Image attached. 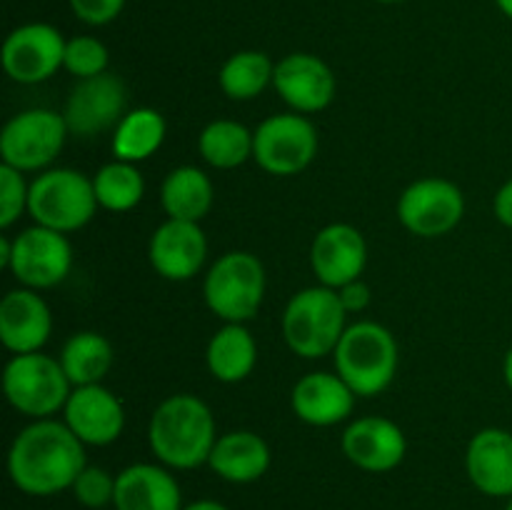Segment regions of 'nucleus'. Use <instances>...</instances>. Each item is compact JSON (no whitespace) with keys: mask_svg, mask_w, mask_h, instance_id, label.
Returning <instances> with one entry per match:
<instances>
[{"mask_svg":"<svg viewBox=\"0 0 512 510\" xmlns=\"http://www.w3.org/2000/svg\"><path fill=\"white\" fill-rule=\"evenodd\" d=\"M85 465V443L63 420L55 418L25 425L8 450L10 480L15 488L35 498L70 490Z\"/></svg>","mask_w":512,"mask_h":510,"instance_id":"nucleus-1","label":"nucleus"},{"mask_svg":"<svg viewBox=\"0 0 512 510\" xmlns=\"http://www.w3.org/2000/svg\"><path fill=\"white\" fill-rule=\"evenodd\" d=\"M215 440L213 410L193 393L168 395L150 415L148 443L165 468L193 470L208 463Z\"/></svg>","mask_w":512,"mask_h":510,"instance_id":"nucleus-2","label":"nucleus"},{"mask_svg":"<svg viewBox=\"0 0 512 510\" xmlns=\"http://www.w3.org/2000/svg\"><path fill=\"white\" fill-rule=\"evenodd\" d=\"M333 360L335 373L355 390L358 398H373L388 390L398 375L400 348L385 325L360 320L348 325L338 348L333 350Z\"/></svg>","mask_w":512,"mask_h":510,"instance_id":"nucleus-3","label":"nucleus"},{"mask_svg":"<svg viewBox=\"0 0 512 510\" xmlns=\"http://www.w3.org/2000/svg\"><path fill=\"white\" fill-rule=\"evenodd\" d=\"M348 330V310L340 303L338 290L313 285L288 300L283 313L285 345L295 355L308 360L333 355L340 338Z\"/></svg>","mask_w":512,"mask_h":510,"instance_id":"nucleus-4","label":"nucleus"},{"mask_svg":"<svg viewBox=\"0 0 512 510\" xmlns=\"http://www.w3.org/2000/svg\"><path fill=\"white\" fill-rule=\"evenodd\" d=\"M98 208L93 178L80 170L50 168L30 183L28 215L43 228L75 233L95 218Z\"/></svg>","mask_w":512,"mask_h":510,"instance_id":"nucleus-5","label":"nucleus"},{"mask_svg":"<svg viewBox=\"0 0 512 510\" xmlns=\"http://www.w3.org/2000/svg\"><path fill=\"white\" fill-rule=\"evenodd\" d=\"M265 268L248 250L220 255L203 280L205 305L223 323H248L265 300Z\"/></svg>","mask_w":512,"mask_h":510,"instance_id":"nucleus-6","label":"nucleus"},{"mask_svg":"<svg viewBox=\"0 0 512 510\" xmlns=\"http://www.w3.org/2000/svg\"><path fill=\"white\" fill-rule=\"evenodd\" d=\"M3 393L20 415L43 420L53 418L65 408L73 393V383L58 358L38 350V353L13 355L5 363Z\"/></svg>","mask_w":512,"mask_h":510,"instance_id":"nucleus-7","label":"nucleus"},{"mask_svg":"<svg viewBox=\"0 0 512 510\" xmlns=\"http://www.w3.org/2000/svg\"><path fill=\"white\" fill-rule=\"evenodd\" d=\"M70 130L65 115L50 108H30L13 115L0 133V155L3 165L35 173L48 170V165L63 150Z\"/></svg>","mask_w":512,"mask_h":510,"instance_id":"nucleus-8","label":"nucleus"},{"mask_svg":"<svg viewBox=\"0 0 512 510\" xmlns=\"http://www.w3.org/2000/svg\"><path fill=\"white\" fill-rule=\"evenodd\" d=\"M318 148V130L300 113H275L253 130V160L265 173L280 178L303 173Z\"/></svg>","mask_w":512,"mask_h":510,"instance_id":"nucleus-9","label":"nucleus"},{"mask_svg":"<svg viewBox=\"0 0 512 510\" xmlns=\"http://www.w3.org/2000/svg\"><path fill=\"white\" fill-rule=\"evenodd\" d=\"M73 268V245L58 230L30 225L10 240V275L23 288L48 290L63 283Z\"/></svg>","mask_w":512,"mask_h":510,"instance_id":"nucleus-10","label":"nucleus"},{"mask_svg":"<svg viewBox=\"0 0 512 510\" xmlns=\"http://www.w3.org/2000/svg\"><path fill=\"white\" fill-rule=\"evenodd\" d=\"M465 215V195L453 180L420 178L403 190L398 200V220L418 238H440L460 225Z\"/></svg>","mask_w":512,"mask_h":510,"instance_id":"nucleus-11","label":"nucleus"},{"mask_svg":"<svg viewBox=\"0 0 512 510\" xmlns=\"http://www.w3.org/2000/svg\"><path fill=\"white\" fill-rule=\"evenodd\" d=\"M65 43L68 40L63 38V33L55 25H20L5 38L3 53H0L5 75L23 85L45 83L63 68Z\"/></svg>","mask_w":512,"mask_h":510,"instance_id":"nucleus-12","label":"nucleus"},{"mask_svg":"<svg viewBox=\"0 0 512 510\" xmlns=\"http://www.w3.org/2000/svg\"><path fill=\"white\" fill-rule=\"evenodd\" d=\"M128 103L125 83L113 73L95 75V78L78 80L65 103V123H68L70 135L78 138H93V135L105 133L123 120Z\"/></svg>","mask_w":512,"mask_h":510,"instance_id":"nucleus-13","label":"nucleus"},{"mask_svg":"<svg viewBox=\"0 0 512 510\" xmlns=\"http://www.w3.org/2000/svg\"><path fill=\"white\" fill-rule=\"evenodd\" d=\"M273 88L293 113L310 115L328 108L338 93L333 68L313 53H290L275 63Z\"/></svg>","mask_w":512,"mask_h":510,"instance_id":"nucleus-14","label":"nucleus"},{"mask_svg":"<svg viewBox=\"0 0 512 510\" xmlns=\"http://www.w3.org/2000/svg\"><path fill=\"white\" fill-rule=\"evenodd\" d=\"M368 265V243L355 225L330 223L313 238L310 268L325 288H343L363 275Z\"/></svg>","mask_w":512,"mask_h":510,"instance_id":"nucleus-15","label":"nucleus"},{"mask_svg":"<svg viewBox=\"0 0 512 510\" xmlns=\"http://www.w3.org/2000/svg\"><path fill=\"white\" fill-rule=\"evenodd\" d=\"M343 453L355 468L365 473H388L405 460L408 438L403 428L383 415H365L355 418L343 430Z\"/></svg>","mask_w":512,"mask_h":510,"instance_id":"nucleus-16","label":"nucleus"},{"mask_svg":"<svg viewBox=\"0 0 512 510\" xmlns=\"http://www.w3.org/2000/svg\"><path fill=\"white\" fill-rule=\"evenodd\" d=\"M148 258L160 278L185 283V280H193L205 265L208 238L200 223L168 218L150 235Z\"/></svg>","mask_w":512,"mask_h":510,"instance_id":"nucleus-17","label":"nucleus"},{"mask_svg":"<svg viewBox=\"0 0 512 510\" xmlns=\"http://www.w3.org/2000/svg\"><path fill=\"white\" fill-rule=\"evenodd\" d=\"M63 423L85 445H110L123 435L125 408L103 383L78 385L63 408Z\"/></svg>","mask_w":512,"mask_h":510,"instance_id":"nucleus-18","label":"nucleus"},{"mask_svg":"<svg viewBox=\"0 0 512 510\" xmlns=\"http://www.w3.org/2000/svg\"><path fill=\"white\" fill-rule=\"evenodd\" d=\"M53 333V313L40 290L15 288L0 300V343L13 355L38 353Z\"/></svg>","mask_w":512,"mask_h":510,"instance_id":"nucleus-19","label":"nucleus"},{"mask_svg":"<svg viewBox=\"0 0 512 510\" xmlns=\"http://www.w3.org/2000/svg\"><path fill=\"white\" fill-rule=\"evenodd\" d=\"M355 398H358L355 390L338 373L315 370V373L303 375L293 385L290 408L300 423L330 428V425H340L353 415Z\"/></svg>","mask_w":512,"mask_h":510,"instance_id":"nucleus-20","label":"nucleus"},{"mask_svg":"<svg viewBox=\"0 0 512 510\" xmlns=\"http://www.w3.org/2000/svg\"><path fill=\"white\" fill-rule=\"evenodd\" d=\"M465 470L475 488L488 498H512V433L483 428L470 438Z\"/></svg>","mask_w":512,"mask_h":510,"instance_id":"nucleus-21","label":"nucleus"},{"mask_svg":"<svg viewBox=\"0 0 512 510\" xmlns=\"http://www.w3.org/2000/svg\"><path fill=\"white\" fill-rule=\"evenodd\" d=\"M115 510H183L178 480L165 465L135 463L115 478Z\"/></svg>","mask_w":512,"mask_h":510,"instance_id":"nucleus-22","label":"nucleus"},{"mask_svg":"<svg viewBox=\"0 0 512 510\" xmlns=\"http://www.w3.org/2000/svg\"><path fill=\"white\" fill-rule=\"evenodd\" d=\"M270 448L253 430H230L218 435L208 465L218 478L228 483H255L270 468Z\"/></svg>","mask_w":512,"mask_h":510,"instance_id":"nucleus-23","label":"nucleus"},{"mask_svg":"<svg viewBox=\"0 0 512 510\" xmlns=\"http://www.w3.org/2000/svg\"><path fill=\"white\" fill-rule=\"evenodd\" d=\"M205 363L218 383H240L248 378L258 363V343L245 323H225L210 338Z\"/></svg>","mask_w":512,"mask_h":510,"instance_id":"nucleus-24","label":"nucleus"},{"mask_svg":"<svg viewBox=\"0 0 512 510\" xmlns=\"http://www.w3.org/2000/svg\"><path fill=\"white\" fill-rule=\"evenodd\" d=\"M213 200V180L195 165L173 168L160 185V205L173 220L200 223L213 208Z\"/></svg>","mask_w":512,"mask_h":510,"instance_id":"nucleus-25","label":"nucleus"},{"mask_svg":"<svg viewBox=\"0 0 512 510\" xmlns=\"http://www.w3.org/2000/svg\"><path fill=\"white\" fill-rule=\"evenodd\" d=\"M165 133H168V123H165L163 113L155 108H135L123 115L113 130V148L115 160H125V163H143L150 155L160 150L165 143Z\"/></svg>","mask_w":512,"mask_h":510,"instance_id":"nucleus-26","label":"nucleus"},{"mask_svg":"<svg viewBox=\"0 0 512 510\" xmlns=\"http://www.w3.org/2000/svg\"><path fill=\"white\" fill-rule=\"evenodd\" d=\"M58 360L73 388L103 383L113 368V345L98 330H80L65 340Z\"/></svg>","mask_w":512,"mask_h":510,"instance_id":"nucleus-27","label":"nucleus"},{"mask_svg":"<svg viewBox=\"0 0 512 510\" xmlns=\"http://www.w3.org/2000/svg\"><path fill=\"white\" fill-rule=\"evenodd\" d=\"M198 150L205 163L213 168H240L253 158V130H248L238 120H213L200 133Z\"/></svg>","mask_w":512,"mask_h":510,"instance_id":"nucleus-28","label":"nucleus"},{"mask_svg":"<svg viewBox=\"0 0 512 510\" xmlns=\"http://www.w3.org/2000/svg\"><path fill=\"white\" fill-rule=\"evenodd\" d=\"M275 63L260 50H240L223 63L218 75L220 90L230 100H255L268 85H273Z\"/></svg>","mask_w":512,"mask_h":510,"instance_id":"nucleus-29","label":"nucleus"},{"mask_svg":"<svg viewBox=\"0 0 512 510\" xmlns=\"http://www.w3.org/2000/svg\"><path fill=\"white\" fill-rule=\"evenodd\" d=\"M93 188L100 208L110 213H128L143 200L145 180L135 163L113 160L98 168L93 175Z\"/></svg>","mask_w":512,"mask_h":510,"instance_id":"nucleus-30","label":"nucleus"},{"mask_svg":"<svg viewBox=\"0 0 512 510\" xmlns=\"http://www.w3.org/2000/svg\"><path fill=\"white\" fill-rule=\"evenodd\" d=\"M110 53L103 40L93 35H75L65 43V63L63 68L78 80L95 78V75L108 73Z\"/></svg>","mask_w":512,"mask_h":510,"instance_id":"nucleus-31","label":"nucleus"},{"mask_svg":"<svg viewBox=\"0 0 512 510\" xmlns=\"http://www.w3.org/2000/svg\"><path fill=\"white\" fill-rule=\"evenodd\" d=\"M30 183H25V175L10 165H0V228L8 230L20 220V215L28 213Z\"/></svg>","mask_w":512,"mask_h":510,"instance_id":"nucleus-32","label":"nucleus"},{"mask_svg":"<svg viewBox=\"0 0 512 510\" xmlns=\"http://www.w3.org/2000/svg\"><path fill=\"white\" fill-rule=\"evenodd\" d=\"M115 478L118 475H110L105 468L98 465H85L83 473L75 478L73 483V495L80 505L90 510L105 508V505L115 503Z\"/></svg>","mask_w":512,"mask_h":510,"instance_id":"nucleus-33","label":"nucleus"},{"mask_svg":"<svg viewBox=\"0 0 512 510\" xmlns=\"http://www.w3.org/2000/svg\"><path fill=\"white\" fill-rule=\"evenodd\" d=\"M75 18L85 25H108L123 13L125 0H68Z\"/></svg>","mask_w":512,"mask_h":510,"instance_id":"nucleus-34","label":"nucleus"},{"mask_svg":"<svg viewBox=\"0 0 512 510\" xmlns=\"http://www.w3.org/2000/svg\"><path fill=\"white\" fill-rule=\"evenodd\" d=\"M338 295L343 308L348 310V315L360 313V310H365L370 305V288L363 278L353 280V283H345L343 288H338Z\"/></svg>","mask_w":512,"mask_h":510,"instance_id":"nucleus-35","label":"nucleus"},{"mask_svg":"<svg viewBox=\"0 0 512 510\" xmlns=\"http://www.w3.org/2000/svg\"><path fill=\"white\" fill-rule=\"evenodd\" d=\"M493 213L505 228L512 230V178L505 180L493 198Z\"/></svg>","mask_w":512,"mask_h":510,"instance_id":"nucleus-36","label":"nucleus"},{"mask_svg":"<svg viewBox=\"0 0 512 510\" xmlns=\"http://www.w3.org/2000/svg\"><path fill=\"white\" fill-rule=\"evenodd\" d=\"M183 510H228L223 503H218V500H195V503H188L183 505Z\"/></svg>","mask_w":512,"mask_h":510,"instance_id":"nucleus-37","label":"nucleus"},{"mask_svg":"<svg viewBox=\"0 0 512 510\" xmlns=\"http://www.w3.org/2000/svg\"><path fill=\"white\" fill-rule=\"evenodd\" d=\"M503 378H505V385L512 390V345L508 353H505V360H503Z\"/></svg>","mask_w":512,"mask_h":510,"instance_id":"nucleus-38","label":"nucleus"},{"mask_svg":"<svg viewBox=\"0 0 512 510\" xmlns=\"http://www.w3.org/2000/svg\"><path fill=\"white\" fill-rule=\"evenodd\" d=\"M10 260V238H0V268H8Z\"/></svg>","mask_w":512,"mask_h":510,"instance_id":"nucleus-39","label":"nucleus"},{"mask_svg":"<svg viewBox=\"0 0 512 510\" xmlns=\"http://www.w3.org/2000/svg\"><path fill=\"white\" fill-rule=\"evenodd\" d=\"M495 5H498L505 18L512 20V0H495Z\"/></svg>","mask_w":512,"mask_h":510,"instance_id":"nucleus-40","label":"nucleus"},{"mask_svg":"<svg viewBox=\"0 0 512 510\" xmlns=\"http://www.w3.org/2000/svg\"><path fill=\"white\" fill-rule=\"evenodd\" d=\"M375 3H385V5H393V3H403V0H375Z\"/></svg>","mask_w":512,"mask_h":510,"instance_id":"nucleus-41","label":"nucleus"},{"mask_svg":"<svg viewBox=\"0 0 512 510\" xmlns=\"http://www.w3.org/2000/svg\"><path fill=\"white\" fill-rule=\"evenodd\" d=\"M505 510H512V498H508V505H505Z\"/></svg>","mask_w":512,"mask_h":510,"instance_id":"nucleus-42","label":"nucleus"}]
</instances>
